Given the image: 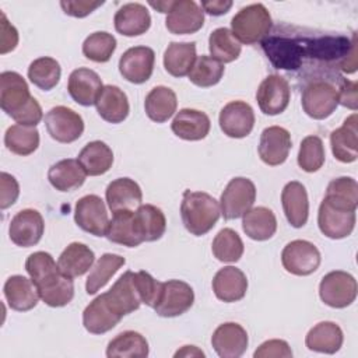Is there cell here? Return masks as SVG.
<instances>
[{
	"label": "cell",
	"instance_id": "obj_45",
	"mask_svg": "<svg viewBox=\"0 0 358 358\" xmlns=\"http://www.w3.org/2000/svg\"><path fill=\"white\" fill-rule=\"evenodd\" d=\"M211 250L217 260L224 263H236L243 255V242L234 229L224 228L215 235Z\"/></svg>",
	"mask_w": 358,
	"mask_h": 358
},
{
	"label": "cell",
	"instance_id": "obj_48",
	"mask_svg": "<svg viewBox=\"0 0 358 358\" xmlns=\"http://www.w3.org/2000/svg\"><path fill=\"white\" fill-rule=\"evenodd\" d=\"M324 164V145L319 136H306L301 141L298 165L305 172H316Z\"/></svg>",
	"mask_w": 358,
	"mask_h": 358
},
{
	"label": "cell",
	"instance_id": "obj_9",
	"mask_svg": "<svg viewBox=\"0 0 358 358\" xmlns=\"http://www.w3.org/2000/svg\"><path fill=\"white\" fill-rule=\"evenodd\" d=\"M194 302L193 288L180 280L162 282L159 298L154 306L157 315L162 317H176L187 312Z\"/></svg>",
	"mask_w": 358,
	"mask_h": 358
},
{
	"label": "cell",
	"instance_id": "obj_31",
	"mask_svg": "<svg viewBox=\"0 0 358 358\" xmlns=\"http://www.w3.org/2000/svg\"><path fill=\"white\" fill-rule=\"evenodd\" d=\"M98 115L109 123H122L129 116L127 95L116 85H103L96 102Z\"/></svg>",
	"mask_w": 358,
	"mask_h": 358
},
{
	"label": "cell",
	"instance_id": "obj_46",
	"mask_svg": "<svg viewBox=\"0 0 358 358\" xmlns=\"http://www.w3.org/2000/svg\"><path fill=\"white\" fill-rule=\"evenodd\" d=\"M190 83L197 87L207 88L220 83L224 76V64L211 56H197L196 62L187 74Z\"/></svg>",
	"mask_w": 358,
	"mask_h": 358
},
{
	"label": "cell",
	"instance_id": "obj_26",
	"mask_svg": "<svg viewBox=\"0 0 358 358\" xmlns=\"http://www.w3.org/2000/svg\"><path fill=\"white\" fill-rule=\"evenodd\" d=\"M213 291L222 302L241 301L248 291V278L238 267H222L213 278Z\"/></svg>",
	"mask_w": 358,
	"mask_h": 358
},
{
	"label": "cell",
	"instance_id": "obj_32",
	"mask_svg": "<svg viewBox=\"0 0 358 358\" xmlns=\"http://www.w3.org/2000/svg\"><path fill=\"white\" fill-rule=\"evenodd\" d=\"M87 173L78 159L66 158L53 164L48 171L50 185L59 192H71L83 186Z\"/></svg>",
	"mask_w": 358,
	"mask_h": 358
},
{
	"label": "cell",
	"instance_id": "obj_17",
	"mask_svg": "<svg viewBox=\"0 0 358 358\" xmlns=\"http://www.w3.org/2000/svg\"><path fill=\"white\" fill-rule=\"evenodd\" d=\"M218 123L224 134L232 138H243L255 126V112L243 101H231L220 112Z\"/></svg>",
	"mask_w": 358,
	"mask_h": 358
},
{
	"label": "cell",
	"instance_id": "obj_22",
	"mask_svg": "<svg viewBox=\"0 0 358 358\" xmlns=\"http://www.w3.org/2000/svg\"><path fill=\"white\" fill-rule=\"evenodd\" d=\"M120 320L122 316L112 308L105 292L91 301L83 312V324L91 334H103L112 330Z\"/></svg>",
	"mask_w": 358,
	"mask_h": 358
},
{
	"label": "cell",
	"instance_id": "obj_53",
	"mask_svg": "<svg viewBox=\"0 0 358 358\" xmlns=\"http://www.w3.org/2000/svg\"><path fill=\"white\" fill-rule=\"evenodd\" d=\"M0 53L6 55L18 45V31L11 25L4 13H0Z\"/></svg>",
	"mask_w": 358,
	"mask_h": 358
},
{
	"label": "cell",
	"instance_id": "obj_21",
	"mask_svg": "<svg viewBox=\"0 0 358 358\" xmlns=\"http://www.w3.org/2000/svg\"><path fill=\"white\" fill-rule=\"evenodd\" d=\"M102 88V80L98 73L87 67L73 70L67 83L70 96L74 102L83 106L95 105Z\"/></svg>",
	"mask_w": 358,
	"mask_h": 358
},
{
	"label": "cell",
	"instance_id": "obj_34",
	"mask_svg": "<svg viewBox=\"0 0 358 358\" xmlns=\"http://www.w3.org/2000/svg\"><path fill=\"white\" fill-rule=\"evenodd\" d=\"M94 260L95 255L87 245L81 242H73L60 253L57 266L64 275L76 278L85 274L92 267Z\"/></svg>",
	"mask_w": 358,
	"mask_h": 358
},
{
	"label": "cell",
	"instance_id": "obj_42",
	"mask_svg": "<svg viewBox=\"0 0 358 358\" xmlns=\"http://www.w3.org/2000/svg\"><path fill=\"white\" fill-rule=\"evenodd\" d=\"M4 144L15 155H29L39 147V131L34 126L13 124L6 130Z\"/></svg>",
	"mask_w": 358,
	"mask_h": 358
},
{
	"label": "cell",
	"instance_id": "obj_49",
	"mask_svg": "<svg viewBox=\"0 0 358 358\" xmlns=\"http://www.w3.org/2000/svg\"><path fill=\"white\" fill-rule=\"evenodd\" d=\"M136 282H137V288H138V292L141 296V302L154 309V306L159 298V294H161L162 282L155 280L150 273H147L144 270L136 273Z\"/></svg>",
	"mask_w": 358,
	"mask_h": 358
},
{
	"label": "cell",
	"instance_id": "obj_5",
	"mask_svg": "<svg viewBox=\"0 0 358 358\" xmlns=\"http://www.w3.org/2000/svg\"><path fill=\"white\" fill-rule=\"evenodd\" d=\"M357 206L326 194L319 206L317 225L330 239H343L354 231Z\"/></svg>",
	"mask_w": 358,
	"mask_h": 358
},
{
	"label": "cell",
	"instance_id": "obj_56",
	"mask_svg": "<svg viewBox=\"0 0 358 358\" xmlns=\"http://www.w3.org/2000/svg\"><path fill=\"white\" fill-rule=\"evenodd\" d=\"M232 7V1L229 0H210V1H201V10L206 11L210 15H222L229 11Z\"/></svg>",
	"mask_w": 358,
	"mask_h": 358
},
{
	"label": "cell",
	"instance_id": "obj_27",
	"mask_svg": "<svg viewBox=\"0 0 358 358\" xmlns=\"http://www.w3.org/2000/svg\"><path fill=\"white\" fill-rule=\"evenodd\" d=\"M357 113L348 116L344 123L330 133L331 152L336 159L344 164L354 162L358 157Z\"/></svg>",
	"mask_w": 358,
	"mask_h": 358
},
{
	"label": "cell",
	"instance_id": "obj_2",
	"mask_svg": "<svg viewBox=\"0 0 358 358\" xmlns=\"http://www.w3.org/2000/svg\"><path fill=\"white\" fill-rule=\"evenodd\" d=\"M0 106L18 124L36 126L42 117V108L31 95L27 81L17 71L0 74Z\"/></svg>",
	"mask_w": 358,
	"mask_h": 358
},
{
	"label": "cell",
	"instance_id": "obj_58",
	"mask_svg": "<svg viewBox=\"0 0 358 358\" xmlns=\"http://www.w3.org/2000/svg\"><path fill=\"white\" fill-rule=\"evenodd\" d=\"M150 6L154 7L155 10H158L159 13L168 14V11H169V8H171V6H172V0H169V1H157V3L150 1Z\"/></svg>",
	"mask_w": 358,
	"mask_h": 358
},
{
	"label": "cell",
	"instance_id": "obj_16",
	"mask_svg": "<svg viewBox=\"0 0 358 358\" xmlns=\"http://www.w3.org/2000/svg\"><path fill=\"white\" fill-rule=\"evenodd\" d=\"M155 53L148 46H133L119 59V71L124 80L133 84L145 83L152 71Z\"/></svg>",
	"mask_w": 358,
	"mask_h": 358
},
{
	"label": "cell",
	"instance_id": "obj_50",
	"mask_svg": "<svg viewBox=\"0 0 358 358\" xmlns=\"http://www.w3.org/2000/svg\"><path fill=\"white\" fill-rule=\"evenodd\" d=\"M326 194L358 206V183L354 178L341 176L333 179L326 189Z\"/></svg>",
	"mask_w": 358,
	"mask_h": 358
},
{
	"label": "cell",
	"instance_id": "obj_15",
	"mask_svg": "<svg viewBox=\"0 0 358 358\" xmlns=\"http://www.w3.org/2000/svg\"><path fill=\"white\" fill-rule=\"evenodd\" d=\"M45 222L38 210L25 208L18 211L10 221L8 236L20 248L35 246L43 235Z\"/></svg>",
	"mask_w": 358,
	"mask_h": 358
},
{
	"label": "cell",
	"instance_id": "obj_6",
	"mask_svg": "<svg viewBox=\"0 0 358 358\" xmlns=\"http://www.w3.org/2000/svg\"><path fill=\"white\" fill-rule=\"evenodd\" d=\"M271 15L264 4L255 3L241 8L231 21L234 36L246 45L262 42L270 35Z\"/></svg>",
	"mask_w": 358,
	"mask_h": 358
},
{
	"label": "cell",
	"instance_id": "obj_25",
	"mask_svg": "<svg viewBox=\"0 0 358 358\" xmlns=\"http://www.w3.org/2000/svg\"><path fill=\"white\" fill-rule=\"evenodd\" d=\"M281 204L287 221L294 228H301L306 224L309 215V200L305 186L301 182H288L281 192Z\"/></svg>",
	"mask_w": 358,
	"mask_h": 358
},
{
	"label": "cell",
	"instance_id": "obj_41",
	"mask_svg": "<svg viewBox=\"0 0 358 358\" xmlns=\"http://www.w3.org/2000/svg\"><path fill=\"white\" fill-rule=\"evenodd\" d=\"M134 213L144 242H154L162 238L166 229V218L161 208L152 204H140Z\"/></svg>",
	"mask_w": 358,
	"mask_h": 358
},
{
	"label": "cell",
	"instance_id": "obj_55",
	"mask_svg": "<svg viewBox=\"0 0 358 358\" xmlns=\"http://www.w3.org/2000/svg\"><path fill=\"white\" fill-rule=\"evenodd\" d=\"M103 1H87V0H77V1H60V7L67 15L83 18L95 11L98 7H101Z\"/></svg>",
	"mask_w": 358,
	"mask_h": 358
},
{
	"label": "cell",
	"instance_id": "obj_54",
	"mask_svg": "<svg viewBox=\"0 0 358 358\" xmlns=\"http://www.w3.org/2000/svg\"><path fill=\"white\" fill-rule=\"evenodd\" d=\"M338 103L357 110L358 108V84L357 81H350L347 78H341L338 84Z\"/></svg>",
	"mask_w": 358,
	"mask_h": 358
},
{
	"label": "cell",
	"instance_id": "obj_12",
	"mask_svg": "<svg viewBox=\"0 0 358 358\" xmlns=\"http://www.w3.org/2000/svg\"><path fill=\"white\" fill-rule=\"evenodd\" d=\"M74 221L85 232L94 236H105L109 217L103 200L96 194H87L76 203Z\"/></svg>",
	"mask_w": 358,
	"mask_h": 358
},
{
	"label": "cell",
	"instance_id": "obj_52",
	"mask_svg": "<svg viewBox=\"0 0 358 358\" xmlns=\"http://www.w3.org/2000/svg\"><path fill=\"white\" fill-rule=\"evenodd\" d=\"M0 208L6 210L8 207H11L20 194V185L17 182V179L7 173V172H1L0 173Z\"/></svg>",
	"mask_w": 358,
	"mask_h": 358
},
{
	"label": "cell",
	"instance_id": "obj_18",
	"mask_svg": "<svg viewBox=\"0 0 358 358\" xmlns=\"http://www.w3.org/2000/svg\"><path fill=\"white\" fill-rule=\"evenodd\" d=\"M259 157L270 166H277L285 162L291 150V134L281 126L266 127L260 134Z\"/></svg>",
	"mask_w": 358,
	"mask_h": 358
},
{
	"label": "cell",
	"instance_id": "obj_11",
	"mask_svg": "<svg viewBox=\"0 0 358 358\" xmlns=\"http://www.w3.org/2000/svg\"><path fill=\"white\" fill-rule=\"evenodd\" d=\"M284 268L294 275H309L320 264V252L309 241L295 239L285 245L281 252Z\"/></svg>",
	"mask_w": 358,
	"mask_h": 358
},
{
	"label": "cell",
	"instance_id": "obj_23",
	"mask_svg": "<svg viewBox=\"0 0 358 358\" xmlns=\"http://www.w3.org/2000/svg\"><path fill=\"white\" fill-rule=\"evenodd\" d=\"M105 236L108 241L127 248H136L143 243L144 239L141 236L134 210L115 211L112 220H109Z\"/></svg>",
	"mask_w": 358,
	"mask_h": 358
},
{
	"label": "cell",
	"instance_id": "obj_33",
	"mask_svg": "<svg viewBox=\"0 0 358 358\" xmlns=\"http://www.w3.org/2000/svg\"><path fill=\"white\" fill-rule=\"evenodd\" d=\"M344 341L343 330L334 322H320L315 324L305 337V344L310 351L334 354Z\"/></svg>",
	"mask_w": 358,
	"mask_h": 358
},
{
	"label": "cell",
	"instance_id": "obj_40",
	"mask_svg": "<svg viewBox=\"0 0 358 358\" xmlns=\"http://www.w3.org/2000/svg\"><path fill=\"white\" fill-rule=\"evenodd\" d=\"M126 263L124 257L115 253H105L102 255L92 270L90 271L87 281H85V291L88 295L96 294L101 288H103L112 275Z\"/></svg>",
	"mask_w": 358,
	"mask_h": 358
},
{
	"label": "cell",
	"instance_id": "obj_37",
	"mask_svg": "<svg viewBox=\"0 0 358 358\" xmlns=\"http://www.w3.org/2000/svg\"><path fill=\"white\" fill-rule=\"evenodd\" d=\"M77 159L87 175L99 176L110 169L113 164V152L106 143L95 140L84 145Z\"/></svg>",
	"mask_w": 358,
	"mask_h": 358
},
{
	"label": "cell",
	"instance_id": "obj_7",
	"mask_svg": "<svg viewBox=\"0 0 358 358\" xmlns=\"http://www.w3.org/2000/svg\"><path fill=\"white\" fill-rule=\"evenodd\" d=\"M256 200V186L248 178H234L228 182L220 199L221 214L225 220H236L248 213Z\"/></svg>",
	"mask_w": 358,
	"mask_h": 358
},
{
	"label": "cell",
	"instance_id": "obj_10",
	"mask_svg": "<svg viewBox=\"0 0 358 358\" xmlns=\"http://www.w3.org/2000/svg\"><path fill=\"white\" fill-rule=\"evenodd\" d=\"M45 126L50 137L59 143H73L84 131L83 117L73 109L59 105L45 115Z\"/></svg>",
	"mask_w": 358,
	"mask_h": 358
},
{
	"label": "cell",
	"instance_id": "obj_39",
	"mask_svg": "<svg viewBox=\"0 0 358 358\" xmlns=\"http://www.w3.org/2000/svg\"><path fill=\"white\" fill-rule=\"evenodd\" d=\"M148 341L143 334L133 330L119 333L112 338L106 347L108 358L129 357V358H145L148 355Z\"/></svg>",
	"mask_w": 358,
	"mask_h": 358
},
{
	"label": "cell",
	"instance_id": "obj_51",
	"mask_svg": "<svg viewBox=\"0 0 358 358\" xmlns=\"http://www.w3.org/2000/svg\"><path fill=\"white\" fill-rule=\"evenodd\" d=\"M255 358H289L292 357V351L287 341L284 340H267L259 345V348L253 354Z\"/></svg>",
	"mask_w": 358,
	"mask_h": 358
},
{
	"label": "cell",
	"instance_id": "obj_8",
	"mask_svg": "<svg viewBox=\"0 0 358 358\" xmlns=\"http://www.w3.org/2000/svg\"><path fill=\"white\" fill-rule=\"evenodd\" d=\"M357 280L347 271L334 270L327 273L319 284V296L330 308L350 306L357 298Z\"/></svg>",
	"mask_w": 358,
	"mask_h": 358
},
{
	"label": "cell",
	"instance_id": "obj_43",
	"mask_svg": "<svg viewBox=\"0 0 358 358\" xmlns=\"http://www.w3.org/2000/svg\"><path fill=\"white\" fill-rule=\"evenodd\" d=\"M208 49L211 57L220 63H231L241 55L242 45L228 28H217L210 34Z\"/></svg>",
	"mask_w": 358,
	"mask_h": 358
},
{
	"label": "cell",
	"instance_id": "obj_14",
	"mask_svg": "<svg viewBox=\"0 0 358 358\" xmlns=\"http://www.w3.org/2000/svg\"><path fill=\"white\" fill-rule=\"evenodd\" d=\"M204 24V11L193 0H172L165 27L171 34L187 35L197 32Z\"/></svg>",
	"mask_w": 358,
	"mask_h": 358
},
{
	"label": "cell",
	"instance_id": "obj_36",
	"mask_svg": "<svg viewBox=\"0 0 358 358\" xmlns=\"http://www.w3.org/2000/svg\"><path fill=\"white\" fill-rule=\"evenodd\" d=\"M194 42H171L164 52V67L173 77H185L196 62Z\"/></svg>",
	"mask_w": 358,
	"mask_h": 358
},
{
	"label": "cell",
	"instance_id": "obj_19",
	"mask_svg": "<svg viewBox=\"0 0 358 358\" xmlns=\"http://www.w3.org/2000/svg\"><path fill=\"white\" fill-rule=\"evenodd\" d=\"M248 344L249 338L246 330L234 322L220 324L211 336V345L221 358L242 357Z\"/></svg>",
	"mask_w": 358,
	"mask_h": 358
},
{
	"label": "cell",
	"instance_id": "obj_35",
	"mask_svg": "<svg viewBox=\"0 0 358 358\" xmlns=\"http://www.w3.org/2000/svg\"><path fill=\"white\" fill-rule=\"evenodd\" d=\"M178 99L173 90L165 85L154 87L145 96L144 109L147 116L155 123H164L173 116Z\"/></svg>",
	"mask_w": 358,
	"mask_h": 358
},
{
	"label": "cell",
	"instance_id": "obj_20",
	"mask_svg": "<svg viewBox=\"0 0 358 358\" xmlns=\"http://www.w3.org/2000/svg\"><path fill=\"white\" fill-rule=\"evenodd\" d=\"M105 296L122 317L137 310L143 302L136 282V273L130 270L123 273L110 289L105 292Z\"/></svg>",
	"mask_w": 358,
	"mask_h": 358
},
{
	"label": "cell",
	"instance_id": "obj_38",
	"mask_svg": "<svg viewBox=\"0 0 358 358\" xmlns=\"http://www.w3.org/2000/svg\"><path fill=\"white\" fill-rule=\"evenodd\" d=\"M243 232L253 241H267L277 231V218L267 207H253L243 215Z\"/></svg>",
	"mask_w": 358,
	"mask_h": 358
},
{
	"label": "cell",
	"instance_id": "obj_4",
	"mask_svg": "<svg viewBox=\"0 0 358 358\" xmlns=\"http://www.w3.org/2000/svg\"><path fill=\"white\" fill-rule=\"evenodd\" d=\"M343 76H319L306 81L301 95L303 112L316 120L329 117L338 105V84Z\"/></svg>",
	"mask_w": 358,
	"mask_h": 358
},
{
	"label": "cell",
	"instance_id": "obj_28",
	"mask_svg": "<svg viewBox=\"0 0 358 358\" xmlns=\"http://www.w3.org/2000/svg\"><path fill=\"white\" fill-rule=\"evenodd\" d=\"M4 296L8 306L18 312H27L38 305L39 292L31 278L15 274L4 282Z\"/></svg>",
	"mask_w": 358,
	"mask_h": 358
},
{
	"label": "cell",
	"instance_id": "obj_44",
	"mask_svg": "<svg viewBox=\"0 0 358 358\" xmlns=\"http://www.w3.org/2000/svg\"><path fill=\"white\" fill-rule=\"evenodd\" d=\"M62 69L56 59L53 57H38L28 67L29 81L43 91H50L55 88L60 80Z\"/></svg>",
	"mask_w": 358,
	"mask_h": 358
},
{
	"label": "cell",
	"instance_id": "obj_30",
	"mask_svg": "<svg viewBox=\"0 0 358 358\" xmlns=\"http://www.w3.org/2000/svg\"><path fill=\"white\" fill-rule=\"evenodd\" d=\"M115 29L124 36H138L145 34L151 25V15L145 6L127 3L122 6L113 18Z\"/></svg>",
	"mask_w": 358,
	"mask_h": 358
},
{
	"label": "cell",
	"instance_id": "obj_3",
	"mask_svg": "<svg viewBox=\"0 0 358 358\" xmlns=\"http://www.w3.org/2000/svg\"><path fill=\"white\" fill-rule=\"evenodd\" d=\"M221 215L218 201L206 192L185 190L180 203V217L185 228L194 236L206 235Z\"/></svg>",
	"mask_w": 358,
	"mask_h": 358
},
{
	"label": "cell",
	"instance_id": "obj_57",
	"mask_svg": "<svg viewBox=\"0 0 358 358\" xmlns=\"http://www.w3.org/2000/svg\"><path fill=\"white\" fill-rule=\"evenodd\" d=\"M175 357H204V352L199 350L196 345H183L180 350L175 352Z\"/></svg>",
	"mask_w": 358,
	"mask_h": 358
},
{
	"label": "cell",
	"instance_id": "obj_29",
	"mask_svg": "<svg viewBox=\"0 0 358 358\" xmlns=\"http://www.w3.org/2000/svg\"><path fill=\"white\" fill-rule=\"evenodd\" d=\"M105 197L112 213L119 210H134L143 201V192L138 183L133 179L117 178L108 185Z\"/></svg>",
	"mask_w": 358,
	"mask_h": 358
},
{
	"label": "cell",
	"instance_id": "obj_13",
	"mask_svg": "<svg viewBox=\"0 0 358 358\" xmlns=\"http://www.w3.org/2000/svg\"><path fill=\"white\" fill-rule=\"evenodd\" d=\"M291 98V87L285 77L278 74L267 76L259 85L256 101L264 115L274 116L282 113Z\"/></svg>",
	"mask_w": 358,
	"mask_h": 358
},
{
	"label": "cell",
	"instance_id": "obj_47",
	"mask_svg": "<svg viewBox=\"0 0 358 358\" xmlns=\"http://www.w3.org/2000/svg\"><path fill=\"white\" fill-rule=\"evenodd\" d=\"M116 49V38L105 31H96L88 35L83 43V53L95 63L108 62Z\"/></svg>",
	"mask_w": 358,
	"mask_h": 358
},
{
	"label": "cell",
	"instance_id": "obj_24",
	"mask_svg": "<svg viewBox=\"0 0 358 358\" xmlns=\"http://www.w3.org/2000/svg\"><path fill=\"white\" fill-rule=\"evenodd\" d=\"M210 127V117L204 112L190 108L180 109L171 123V129L175 136L187 141H199L206 138Z\"/></svg>",
	"mask_w": 358,
	"mask_h": 358
},
{
	"label": "cell",
	"instance_id": "obj_1",
	"mask_svg": "<svg viewBox=\"0 0 358 358\" xmlns=\"http://www.w3.org/2000/svg\"><path fill=\"white\" fill-rule=\"evenodd\" d=\"M25 270L36 285L39 298L52 308H62L74 296L73 278L64 275L55 259L48 252L31 253L25 262Z\"/></svg>",
	"mask_w": 358,
	"mask_h": 358
}]
</instances>
